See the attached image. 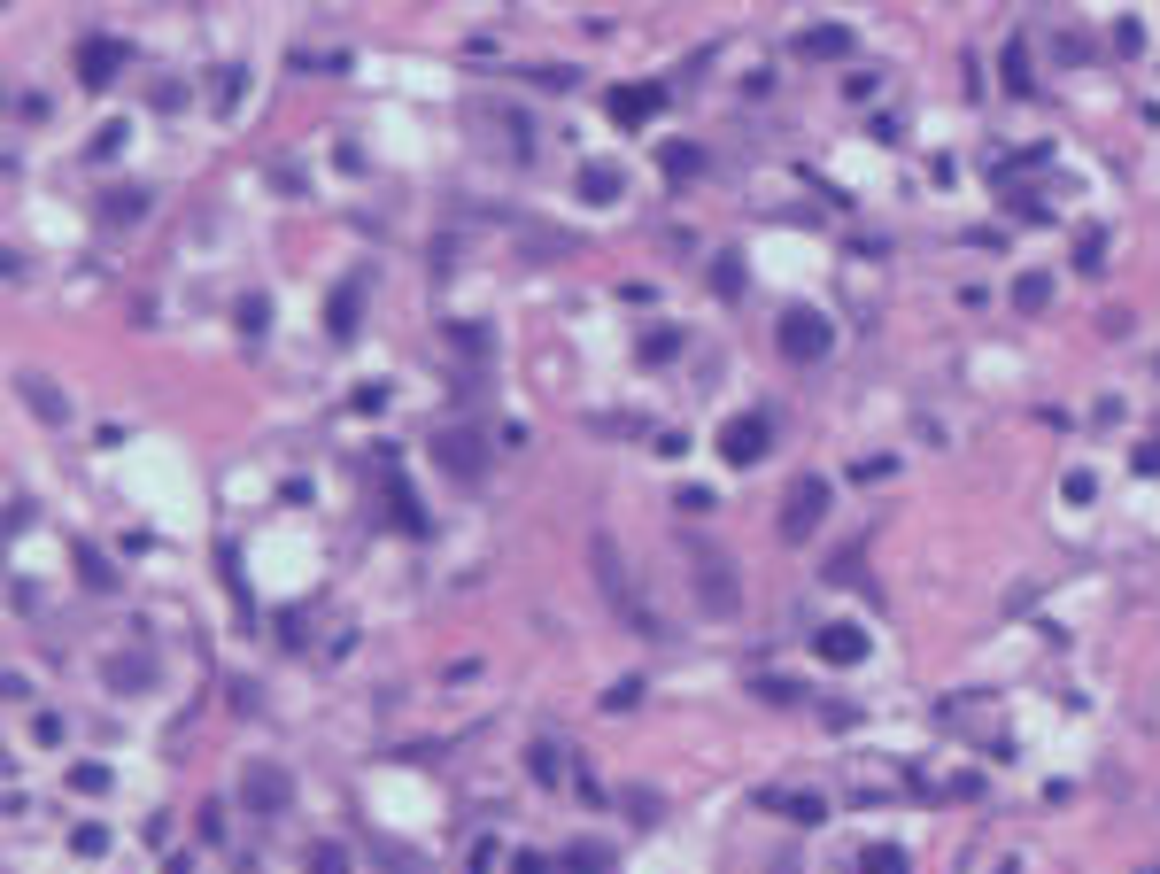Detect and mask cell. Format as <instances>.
<instances>
[{"mask_svg":"<svg viewBox=\"0 0 1160 874\" xmlns=\"http://www.w3.org/2000/svg\"><path fill=\"white\" fill-rule=\"evenodd\" d=\"M232 789H240V805H248L256 820H279V813H294V774L279 766V758H248Z\"/></svg>","mask_w":1160,"mask_h":874,"instance_id":"6da1fadb","label":"cell"},{"mask_svg":"<svg viewBox=\"0 0 1160 874\" xmlns=\"http://www.w3.org/2000/svg\"><path fill=\"white\" fill-rule=\"evenodd\" d=\"M426 457H434L449 480H480V465H488V441H480V426H434Z\"/></svg>","mask_w":1160,"mask_h":874,"instance_id":"7a4b0ae2","label":"cell"},{"mask_svg":"<svg viewBox=\"0 0 1160 874\" xmlns=\"http://www.w3.org/2000/svg\"><path fill=\"white\" fill-rule=\"evenodd\" d=\"M774 341H782V356H789V364H820V356L836 349V325L820 318V310H789Z\"/></svg>","mask_w":1160,"mask_h":874,"instance_id":"5b68a950","label":"cell"},{"mask_svg":"<svg viewBox=\"0 0 1160 874\" xmlns=\"http://www.w3.org/2000/svg\"><path fill=\"white\" fill-rule=\"evenodd\" d=\"M356 310H364V287H341V294H333V318H325V333H333V341H348V333H356Z\"/></svg>","mask_w":1160,"mask_h":874,"instance_id":"d6986e66","label":"cell"},{"mask_svg":"<svg viewBox=\"0 0 1160 874\" xmlns=\"http://www.w3.org/2000/svg\"><path fill=\"white\" fill-rule=\"evenodd\" d=\"M859 874H913V859H905L898 844H867L859 851Z\"/></svg>","mask_w":1160,"mask_h":874,"instance_id":"ffe728a7","label":"cell"},{"mask_svg":"<svg viewBox=\"0 0 1160 874\" xmlns=\"http://www.w3.org/2000/svg\"><path fill=\"white\" fill-rule=\"evenodd\" d=\"M70 789H78V797H101V789H109V766H101V758H78V766H70Z\"/></svg>","mask_w":1160,"mask_h":874,"instance_id":"d4e9b609","label":"cell"},{"mask_svg":"<svg viewBox=\"0 0 1160 874\" xmlns=\"http://www.w3.org/2000/svg\"><path fill=\"white\" fill-rule=\"evenodd\" d=\"M1137 472H1160V434H1153V441H1137Z\"/></svg>","mask_w":1160,"mask_h":874,"instance_id":"f35d334b","label":"cell"},{"mask_svg":"<svg viewBox=\"0 0 1160 874\" xmlns=\"http://www.w3.org/2000/svg\"><path fill=\"white\" fill-rule=\"evenodd\" d=\"M511 874H557V859H542V851H519V859H511Z\"/></svg>","mask_w":1160,"mask_h":874,"instance_id":"74e56055","label":"cell"},{"mask_svg":"<svg viewBox=\"0 0 1160 874\" xmlns=\"http://www.w3.org/2000/svg\"><path fill=\"white\" fill-rule=\"evenodd\" d=\"M194 836H202V844H225V805H202V813H194Z\"/></svg>","mask_w":1160,"mask_h":874,"instance_id":"d6a6232c","label":"cell"},{"mask_svg":"<svg viewBox=\"0 0 1160 874\" xmlns=\"http://www.w3.org/2000/svg\"><path fill=\"white\" fill-rule=\"evenodd\" d=\"M782 813L797 820V828H820V820H828V797H812V789H789V797H782Z\"/></svg>","mask_w":1160,"mask_h":874,"instance_id":"7402d4cb","label":"cell"},{"mask_svg":"<svg viewBox=\"0 0 1160 874\" xmlns=\"http://www.w3.org/2000/svg\"><path fill=\"white\" fill-rule=\"evenodd\" d=\"M140 209H147V194H140V186H116V202H109V217H116V225H132Z\"/></svg>","mask_w":1160,"mask_h":874,"instance_id":"1f68e13d","label":"cell"},{"mask_svg":"<svg viewBox=\"0 0 1160 874\" xmlns=\"http://www.w3.org/2000/svg\"><path fill=\"white\" fill-rule=\"evenodd\" d=\"M1137 874H1160V867H1137Z\"/></svg>","mask_w":1160,"mask_h":874,"instance_id":"ab89813d","label":"cell"},{"mask_svg":"<svg viewBox=\"0 0 1160 874\" xmlns=\"http://www.w3.org/2000/svg\"><path fill=\"white\" fill-rule=\"evenodd\" d=\"M379 465H387V503H395V526H403V534H426V511H418V503H410V488L395 480V457H379Z\"/></svg>","mask_w":1160,"mask_h":874,"instance_id":"9a60e30c","label":"cell"},{"mask_svg":"<svg viewBox=\"0 0 1160 874\" xmlns=\"http://www.w3.org/2000/svg\"><path fill=\"white\" fill-rule=\"evenodd\" d=\"M828 496H836V488H828L820 472H805V480L789 488V503H782V534H789V542H812V534H820V519H828Z\"/></svg>","mask_w":1160,"mask_h":874,"instance_id":"277c9868","label":"cell"},{"mask_svg":"<svg viewBox=\"0 0 1160 874\" xmlns=\"http://www.w3.org/2000/svg\"><path fill=\"white\" fill-rule=\"evenodd\" d=\"M449 341H457L464 356H488V325H449Z\"/></svg>","mask_w":1160,"mask_h":874,"instance_id":"e575fe53","label":"cell"},{"mask_svg":"<svg viewBox=\"0 0 1160 874\" xmlns=\"http://www.w3.org/2000/svg\"><path fill=\"white\" fill-rule=\"evenodd\" d=\"M673 349H681V333H642V356H650V364H658V356H673Z\"/></svg>","mask_w":1160,"mask_h":874,"instance_id":"8d00e7d4","label":"cell"},{"mask_svg":"<svg viewBox=\"0 0 1160 874\" xmlns=\"http://www.w3.org/2000/svg\"><path fill=\"white\" fill-rule=\"evenodd\" d=\"M240 333H248V341H263V333H271V302H263V294H248V302H240Z\"/></svg>","mask_w":1160,"mask_h":874,"instance_id":"4316f807","label":"cell"},{"mask_svg":"<svg viewBox=\"0 0 1160 874\" xmlns=\"http://www.w3.org/2000/svg\"><path fill=\"white\" fill-rule=\"evenodd\" d=\"M812 658H820V666H859V658H867V627H851V619H828V627L812 635Z\"/></svg>","mask_w":1160,"mask_h":874,"instance_id":"ba28073f","label":"cell"},{"mask_svg":"<svg viewBox=\"0 0 1160 874\" xmlns=\"http://www.w3.org/2000/svg\"><path fill=\"white\" fill-rule=\"evenodd\" d=\"M78 581H86V588H116V565L93 550V542H78Z\"/></svg>","mask_w":1160,"mask_h":874,"instance_id":"603a6c76","label":"cell"},{"mask_svg":"<svg viewBox=\"0 0 1160 874\" xmlns=\"http://www.w3.org/2000/svg\"><path fill=\"white\" fill-rule=\"evenodd\" d=\"M147 681H155V658H147V650H124V658H109V689H124V697H140Z\"/></svg>","mask_w":1160,"mask_h":874,"instance_id":"4fadbf2b","label":"cell"},{"mask_svg":"<svg viewBox=\"0 0 1160 874\" xmlns=\"http://www.w3.org/2000/svg\"><path fill=\"white\" fill-rule=\"evenodd\" d=\"M619 194H627V178L611 171V163H580V202L588 209H611Z\"/></svg>","mask_w":1160,"mask_h":874,"instance_id":"7c38bea8","label":"cell"},{"mask_svg":"<svg viewBox=\"0 0 1160 874\" xmlns=\"http://www.w3.org/2000/svg\"><path fill=\"white\" fill-rule=\"evenodd\" d=\"M658 163H666V178H696V171H704V147H696V140H666V147H658Z\"/></svg>","mask_w":1160,"mask_h":874,"instance_id":"ac0fdd59","label":"cell"},{"mask_svg":"<svg viewBox=\"0 0 1160 874\" xmlns=\"http://www.w3.org/2000/svg\"><path fill=\"white\" fill-rule=\"evenodd\" d=\"M24 403L39 410L47 426H62V418H70V403H62V387H47V379H39V372H24Z\"/></svg>","mask_w":1160,"mask_h":874,"instance_id":"e0dca14e","label":"cell"},{"mask_svg":"<svg viewBox=\"0 0 1160 874\" xmlns=\"http://www.w3.org/2000/svg\"><path fill=\"white\" fill-rule=\"evenodd\" d=\"M495 859H503V844H495V836H472V851H464V867H472V874H495Z\"/></svg>","mask_w":1160,"mask_h":874,"instance_id":"f546056e","label":"cell"},{"mask_svg":"<svg viewBox=\"0 0 1160 874\" xmlns=\"http://www.w3.org/2000/svg\"><path fill=\"white\" fill-rule=\"evenodd\" d=\"M1106 39H1114V55H1145V24H1137V16H1122Z\"/></svg>","mask_w":1160,"mask_h":874,"instance_id":"f1b7e54d","label":"cell"},{"mask_svg":"<svg viewBox=\"0 0 1160 874\" xmlns=\"http://www.w3.org/2000/svg\"><path fill=\"white\" fill-rule=\"evenodd\" d=\"M116 70H124V39H101V31L78 39V78H86V93H101Z\"/></svg>","mask_w":1160,"mask_h":874,"instance_id":"9c48e42d","label":"cell"},{"mask_svg":"<svg viewBox=\"0 0 1160 874\" xmlns=\"http://www.w3.org/2000/svg\"><path fill=\"white\" fill-rule=\"evenodd\" d=\"M596 588H604L611 604H619V619H627L635 635H658V627H650V612H642V596H635V581H627V565H619V550H611V542H596Z\"/></svg>","mask_w":1160,"mask_h":874,"instance_id":"8992f818","label":"cell"},{"mask_svg":"<svg viewBox=\"0 0 1160 874\" xmlns=\"http://www.w3.org/2000/svg\"><path fill=\"white\" fill-rule=\"evenodd\" d=\"M526 774H534L542 789L565 782V751H557V743H534V751H526Z\"/></svg>","mask_w":1160,"mask_h":874,"instance_id":"44dd1931","label":"cell"},{"mask_svg":"<svg viewBox=\"0 0 1160 874\" xmlns=\"http://www.w3.org/2000/svg\"><path fill=\"white\" fill-rule=\"evenodd\" d=\"M789 55L797 62H851V31L843 24H805L797 39H789Z\"/></svg>","mask_w":1160,"mask_h":874,"instance_id":"30bf717a","label":"cell"},{"mask_svg":"<svg viewBox=\"0 0 1160 874\" xmlns=\"http://www.w3.org/2000/svg\"><path fill=\"white\" fill-rule=\"evenodd\" d=\"M1006 217L1014 225H1052V202H1044L1037 186H1006Z\"/></svg>","mask_w":1160,"mask_h":874,"instance_id":"2e32d148","label":"cell"},{"mask_svg":"<svg viewBox=\"0 0 1160 874\" xmlns=\"http://www.w3.org/2000/svg\"><path fill=\"white\" fill-rule=\"evenodd\" d=\"M666 109V86H611V117L619 124H642Z\"/></svg>","mask_w":1160,"mask_h":874,"instance_id":"8fae6325","label":"cell"},{"mask_svg":"<svg viewBox=\"0 0 1160 874\" xmlns=\"http://www.w3.org/2000/svg\"><path fill=\"white\" fill-rule=\"evenodd\" d=\"M766 441H774V418H766V410H743V418H727V426H720V441H712V449H720L727 465H758V457H766Z\"/></svg>","mask_w":1160,"mask_h":874,"instance_id":"52a82bcc","label":"cell"},{"mask_svg":"<svg viewBox=\"0 0 1160 874\" xmlns=\"http://www.w3.org/2000/svg\"><path fill=\"white\" fill-rule=\"evenodd\" d=\"M565 874H611V844H596V836H580V844H565V859H557Z\"/></svg>","mask_w":1160,"mask_h":874,"instance_id":"5bb4252c","label":"cell"},{"mask_svg":"<svg viewBox=\"0 0 1160 874\" xmlns=\"http://www.w3.org/2000/svg\"><path fill=\"white\" fill-rule=\"evenodd\" d=\"M689 581H696V604H704V619H727L735 604H743V588H735V573H727L720 550H696L689 557Z\"/></svg>","mask_w":1160,"mask_h":874,"instance_id":"3957f363","label":"cell"},{"mask_svg":"<svg viewBox=\"0 0 1160 874\" xmlns=\"http://www.w3.org/2000/svg\"><path fill=\"white\" fill-rule=\"evenodd\" d=\"M1014 302H1021V310H1044V302H1052V279H1044V271H1021V279H1014Z\"/></svg>","mask_w":1160,"mask_h":874,"instance_id":"484cf974","label":"cell"},{"mask_svg":"<svg viewBox=\"0 0 1160 874\" xmlns=\"http://www.w3.org/2000/svg\"><path fill=\"white\" fill-rule=\"evenodd\" d=\"M310 874H348V844H318L310 851Z\"/></svg>","mask_w":1160,"mask_h":874,"instance_id":"4dcf8cb0","label":"cell"},{"mask_svg":"<svg viewBox=\"0 0 1160 874\" xmlns=\"http://www.w3.org/2000/svg\"><path fill=\"white\" fill-rule=\"evenodd\" d=\"M70 851H78V859H101V851H109V820H78V828H70Z\"/></svg>","mask_w":1160,"mask_h":874,"instance_id":"cb8c5ba5","label":"cell"},{"mask_svg":"<svg viewBox=\"0 0 1160 874\" xmlns=\"http://www.w3.org/2000/svg\"><path fill=\"white\" fill-rule=\"evenodd\" d=\"M758 697H766V704H797L805 689H797V681H774V673H766V681H758Z\"/></svg>","mask_w":1160,"mask_h":874,"instance_id":"d590c367","label":"cell"},{"mask_svg":"<svg viewBox=\"0 0 1160 874\" xmlns=\"http://www.w3.org/2000/svg\"><path fill=\"white\" fill-rule=\"evenodd\" d=\"M1006 93H1029V39L1006 47Z\"/></svg>","mask_w":1160,"mask_h":874,"instance_id":"83f0119b","label":"cell"},{"mask_svg":"<svg viewBox=\"0 0 1160 874\" xmlns=\"http://www.w3.org/2000/svg\"><path fill=\"white\" fill-rule=\"evenodd\" d=\"M1106 263V233H1083L1075 240V271H1099Z\"/></svg>","mask_w":1160,"mask_h":874,"instance_id":"836d02e7","label":"cell"}]
</instances>
